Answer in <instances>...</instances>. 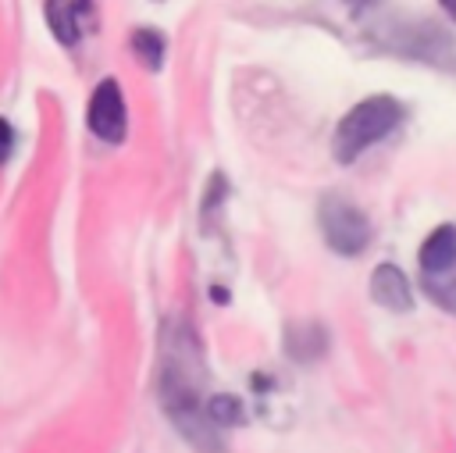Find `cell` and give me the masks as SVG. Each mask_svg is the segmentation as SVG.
<instances>
[{
  "mask_svg": "<svg viewBox=\"0 0 456 453\" xmlns=\"http://www.w3.org/2000/svg\"><path fill=\"white\" fill-rule=\"evenodd\" d=\"M86 121H89V132H93L100 143L118 146V143L125 139V132H128V111H125V96H121L118 78H103V82L93 89Z\"/></svg>",
  "mask_w": 456,
  "mask_h": 453,
  "instance_id": "cell-5",
  "label": "cell"
},
{
  "mask_svg": "<svg viewBox=\"0 0 456 453\" xmlns=\"http://www.w3.org/2000/svg\"><path fill=\"white\" fill-rule=\"evenodd\" d=\"M321 232H324V243L338 253V257H360L367 246H370V221L367 214L346 200V196H324L321 200Z\"/></svg>",
  "mask_w": 456,
  "mask_h": 453,
  "instance_id": "cell-4",
  "label": "cell"
},
{
  "mask_svg": "<svg viewBox=\"0 0 456 453\" xmlns=\"http://www.w3.org/2000/svg\"><path fill=\"white\" fill-rule=\"evenodd\" d=\"M438 4H442V11H445L452 21H456V0H438Z\"/></svg>",
  "mask_w": 456,
  "mask_h": 453,
  "instance_id": "cell-12",
  "label": "cell"
},
{
  "mask_svg": "<svg viewBox=\"0 0 456 453\" xmlns=\"http://www.w3.org/2000/svg\"><path fill=\"white\" fill-rule=\"evenodd\" d=\"M164 32H157V29H135L132 32V54L150 68V71H157L160 64H164Z\"/></svg>",
  "mask_w": 456,
  "mask_h": 453,
  "instance_id": "cell-9",
  "label": "cell"
},
{
  "mask_svg": "<svg viewBox=\"0 0 456 453\" xmlns=\"http://www.w3.org/2000/svg\"><path fill=\"white\" fill-rule=\"evenodd\" d=\"M417 260H420L424 292L445 314H456V225H438L420 243Z\"/></svg>",
  "mask_w": 456,
  "mask_h": 453,
  "instance_id": "cell-3",
  "label": "cell"
},
{
  "mask_svg": "<svg viewBox=\"0 0 456 453\" xmlns=\"http://www.w3.org/2000/svg\"><path fill=\"white\" fill-rule=\"evenodd\" d=\"M46 21L57 43L75 46L93 25V0H46Z\"/></svg>",
  "mask_w": 456,
  "mask_h": 453,
  "instance_id": "cell-6",
  "label": "cell"
},
{
  "mask_svg": "<svg viewBox=\"0 0 456 453\" xmlns=\"http://www.w3.org/2000/svg\"><path fill=\"white\" fill-rule=\"evenodd\" d=\"M403 114H406L403 103H399L395 96H385V93L353 103V107L342 114V121L335 125V132H331V157H335L338 164H353V161H356L360 153H367L374 143L388 139V136L399 128Z\"/></svg>",
  "mask_w": 456,
  "mask_h": 453,
  "instance_id": "cell-2",
  "label": "cell"
},
{
  "mask_svg": "<svg viewBox=\"0 0 456 453\" xmlns=\"http://www.w3.org/2000/svg\"><path fill=\"white\" fill-rule=\"evenodd\" d=\"M192 335L185 332V342H167L164 346V364H160V399L167 417L182 428V435L200 446V449H217V428L207 417V399L200 392V375H196V350Z\"/></svg>",
  "mask_w": 456,
  "mask_h": 453,
  "instance_id": "cell-1",
  "label": "cell"
},
{
  "mask_svg": "<svg viewBox=\"0 0 456 453\" xmlns=\"http://www.w3.org/2000/svg\"><path fill=\"white\" fill-rule=\"evenodd\" d=\"M370 300L392 314H410L413 310V289L403 268L395 264H378L370 275Z\"/></svg>",
  "mask_w": 456,
  "mask_h": 453,
  "instance_id": "cell-7",
  "label": "cell"
},
{
  "mask_svg": "<svg viewBox=\"0 0 456 453\" xmlns=\"http://www.w3.org/2000/svg\"><path fill=\"white\" fill-rule=\"evenodd\" d=\"M324 350H328V332L321 325H314V321L292 325L285 332V353L292 360H299V364H310V360L324 357Z\"/></svg>",
  "mask_w": 456,
  "mask_h": 453,
  "instance_id": "cell-8",
  "label": "cell"
},
{
  "mask_svg": "<svg viewBox=\"0 0 456 453\" xmlns=\"http://www.w3.org/2000/svg\"><path fill=\"white\" fill-rule=\"evenodd\" d=\"M207 417H210V424H214L217 432H221V428H235V424L246 421L242 399H239V396H210V399H207Z\"/></svg>",
  "mask_w": 456,
  "mask_h": 453,
  "instance_id": "cell-10",
  "label": "cell"
},
{
  "mask_svg": "<svg viewBox=\"0 0 456 453\" xmlns=\"http://www.w3.org/2000/svg\"><path fill=\"white\" fill-rule=\"evenodd\" d=\"M14 153V128L7 118H0V164H7Z\"/></svg>",
  "mask_w": 456,
  "mask_h": 453,
  "instance_id": "cell-11",
  "label": "cell"
},
{
  "mask_svg": "<svg viewBox=\"0 0 456 453\" xmlns=\"http://www.w3.org/2000/svg\"><path fill=\"white\" fill-rule=\"evenodd\" d=\"M342 4H346L349 11H363V7H367V4H374V0H342Z\"/></svg>",
  "mask_w": 456,
  "mask_h": 453,
  "instance_id": "cell-13",
  "label": "cell"
}]
</instances>
